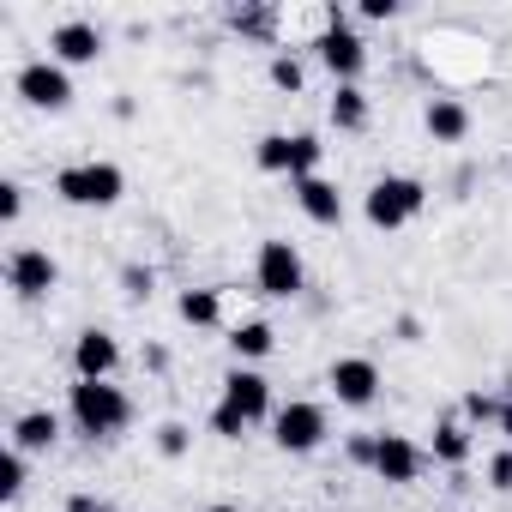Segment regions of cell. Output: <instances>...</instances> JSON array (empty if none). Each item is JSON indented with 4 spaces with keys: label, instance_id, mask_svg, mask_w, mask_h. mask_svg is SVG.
<instances>
[{
    "label": "cell",
    "instance_id": "cell-1",
    "mask_svg": "<svg viewBox=\"0 0 512 512\" xmlns=\"http://www.w3.org/2000/svg\"><path fill=\"white\" fill-rule=\"evenodd\" d=\"M73 422L85 440H115L127 422H133V398L115 386V380H73V398H67Z\"/></svg>",
    "mask_w": 512,
    "mask_h": 512
},
{
    "label": "cell",
    "instance_id": "cell-2",
    "mask_svg": "<svg viewBox=\"0 0 512 512\" xmlns=\"http://www.w3.org/2000/svg\"><path fill=\"white\" fill-rule=\"evenodd\" d=\"M55 193H61L67 205H79V211H109V205L127 193V175H121V163H109V157H85V163L55 169Z\"/></svg>",
    "mask_w": 512,
    "mask_h": 512
},
{
    "label": "cell",
    "instance_id": "cell-3",
    "mask_svg": "<svg viewBox=\"0 0 512 512\" xmlns=\"http://www.w3.org/2000/svg\"><path fill=\"white\" fill-rule=\"evenodd\" d=\"M253 284H260V296H272V302H296L308 290V266H302L296 241L266 235L260 253H253Z\"/></svg>",
    "mask_w": 512,
    "mask_h": 512
},
{
    "label": "cell",
    "instance_id": "cell-4",
    "mask_svg": "<svg viewBox=\"0 0 512 512\" xmlns=\"http://www.w3.org/2000/svg\"><path fill=\"white\" fill-rule=\"evenodd\" d=\"M422 205H428V187L416 175H380L362 193V211H368L374 229H404L410 217H422Z\"/></svg>",
    "mask_w": 512,
    "mask_h": 512
},
{
    "label": "cell",
    "instance_id": "cell-5",
    "mask_svg": "<svg viewBox=\"0 0 512 512\" xmlns=\"http://www.w3.org/2000/svg\"><path fill=\"white\" fill-rule=\"evenodd\" d=\"M320 157H326L320 133H266L260 145H253V163H260L266 175H290V181L320 175Z\"/></svg>",
    "mask_w": 512,
    "mask_h": 512
},
{
    "label": "cell",
    "instance_id": "cell-6",
    "mask_svg": "<svg viewBox=\"0 0 512 512\" xmlns=\"http://www.w3.org/2000/svg\"><path fill=\"white\" fill-rule=\"evenodd\" d=\"M326 434H332V422H326V404H314V398H290V404H278V416H272V440H278V452H320L326 446Z\"/></svg>",
    "mask_w": 512,
    "mask_h": 512
},
{
    "label": "cell",
    "instance_id": "cell-7",
    "mask_svg": "<svg viewBox=\"0 0 512 512\" xmlns=\"http://www.w3.org/2000/svg\"><path fill=\"white\" fill-rule=\"evenodd\" d=\"M314 55H320V67H326L338 85H356V79H362V67H368V43L350 31V13H344V7H332V31L314 43Z\"/></svg>",
    "mask_w": 512,
    "mask_h": 512
},
{
    "label": "cell",
    "instance_id": "cell-8",
    "mask_svg": "<svg viewBox=\"0 0 512 512\" xmlns=\"http://www.w3.org/2000/svg\"><path fill=\"white\" fill-rule=\"evenodd\" d=\"M13 91H19L31 109H49V115H61V109L73 103V73H67L55 55H43V61H25V67L13 73Z\"/></svg>",
    "mask_w": 512,
    "mask_h": 512
},
{
    "label": "cell",
    "instance_id": "cell-9",
    "mask_svg": "<svg viewBox=\"0 0 512 512\" xmlns=\"http://www.w3.org/2000/svg\"><path fill=\"white\" fill-rule=\"evenodd\" d=\"M61 284V260L49 247H13L7 253V290L13 296H25V302H37V296H49Z\"/></svg>",
    "mask_w": 512,
    "mask_h": 512
},
{
    "label": "cell",
    "instance_id": "cell-10",
    "mask_svg": "<svg viewBox=\"0 0 512 512\" xmlns=\"http://www.w3.org/2000/svg\"><path fill=\"white\" fill-rule=\"evenodd\" d=\"M326 386H332V398H338L344 410H368V404L380 398V362H374V356H338V362L326 368Z\"/></svg>",
    "mask_w": 512,
    "mask_h": 512
},
{
    "label": "cell",
    "instance_id": "cell-11",
    "mask_svg": "<svg viewBox=\"0 0 512 512\" xmlns=\"http://www.w3.org/2000/svg\"><path fill=\"white\" fill-rule=\"evenodd\" d=\"M223 404H229V410H241V416H247V428L278 416V404H272V380H266L260 368H241V362L223 374Z\"/></svg>",
    "mask_w": 512,
    "mask_h": 512
},
{
    "label": "cell",
    "instance_id": "cell-12",
    "mask_svg": "<svg viewBox=\"0 0 512 512\" xmlns=\"http://www.w3.org/2000/svg\"><path fill=\"white\" fill-rule=\"evenodd\" d=\"M422 470H428V452H422L410 434H380V452H374V476H380V482L410 488Z\"/></svg>",
    "mask_w": 512,
    "mask_h": 512
},
{
    "label": "cell",
    "instance_id": "cell-13",
    "mask_svg": "<svg viewBox=\"0 0 512 512\" xmlns=\"http://www.w3.org/2000/svg\"><path fill=\"white\" fill-rule=\"evenodd\" d=\"M49 55L73 73V67H91V61H103V31L91 25V19H67V25H55L49 31Z\"/></svg>",
    "mask_w": 512,
    "mask_h": 512
},
{
    "label": "cell",
    "instance_id": "cell-14",
    "mask_svg": "<svg viewBox=\"0 0 512 512\" xmlns=\"http://www.w3.org/2000/svg\"><path fill=\"white\" fill-rule=\"evenodd\" d=\"M115 368H121V344H115V332L85 326V332L73 338V374H79V380H115Z\"/></svg>",
    "mask_w": 512,
    "mask_h": 512
},
{
    "label": "cell",
    "instance_id": "cell-15",
    "mask_svg": "<svg viewBox=\"0 0 512 512\" xmlns=\"http://www.w3.org/2000/svg\"><path fill=\"white\" fill-rule=\"evenodd\" d=\"M290 193H296V205H302L308 223H320V229H338V223H344V193H338V181L302 175V181H290Z\"/></svg>",
    "mask_w": 512,
    "mask_h": 512
},
{
    "label": "cell",
    "instance_id": "cell-16",
    "mask_svg": "<svg viewBox=\"0 0 512 512\" xmlns=\"http://www.w3.org/2000/svg\"><path fill=\"white\" fill-rule=\"evenodd\" d=\"M422 127H428L434 145H464V139H470V109H464L458 97H428Z\"/></svg>",
    "mask_w": 512,
    "mask_h": 512
},
{
    "label": "cell",
    "instance_id": "cell-17",
    "mask_svg": "<svg viewBox=\"0 0 512 512\" xmlns=\"http://www.w3.org/2000/svg\"><path fill=\"white\" fill-rule=\"evenodd\" d=\"M428 458L446 464V470H464L470 464V422L464 416H440L434 422V440H428Z\"/></svg>",
    "mask_w": 512,
    "mask_h": 512
},
{
    "label": "cell",
    "instance_id": "cell-18",
    "mask_svg": "<svg viewBox=\"0 0 512 512\" xmlns=\"http://www.w3.org/2000/svg\"><path fill=\"white\" fill-rule=\"evenodd\" d=\"M55 440H61V416L55 410H25V416H13V446L31 458V452H55Z\"/></svg>",
    "mask_w": 512,
    "mask_h": 512
},
{
    "label": "cell",
    "instance_id": "cell-19",
    "mask_svg": "<svg viewBox=\"0 0 512 512\" xmlns=\"http://www.w3.org/2000/svg\"><path fill=\"white\" fill-rule=\"evenodd\" d=\"M229 350H235L241 368H247V362H266V356L278 350V332H272L266 320H241V326L229 332Z\"/></svg>",
    "mask_w": 512,
    "mask_h": 512
},
{
    "label": "cell",
    "instance_id": "cell-20",
    "mask_svg": "<svg viewBox=\"0 0 512 512\" xmlns=\"http://www.w3.org/2000/svg\"><path fill=\"white\" fill-rule=\"evenodd\" d=\"M326 115H332L338 133H362V127H368V91H362V85H338Z\"/></svg>",
    "mask_w": 512,
    "mask_h": 512
},
{
    "label": "cell",
    "instance_id": "cell-21",
    "mask_svg": "<svg viewBox=\"0 0 512 512\" xmlns=\"http://www.w3.org/2000/svg\"><path fill=\"white\" fill-rule=\"evenodd\" d=\"M175 314H181L187 326H199V332H211V326H223V296H217V290H181V302H175Z\"/></svg>",
    "mask_w": 512,
    "mask_h": 512
},
{
    "label": "cell",
    "instance_id": "cell-22",
    "mask_svg": "<svg viewBox=\"0 0 512 512\" xmlns=\"http://www.w3.org/2000/svg\"><path fill=\"white\" fill-rule=\"evenodd\" d=\"M266 79H272L278 91H290V97H296V91L308 85V67L296 61V49H278V55H272V67H266Z\"/></svg>",
    "mask_w": 512,
    "mask_h": 512
},
{
    "label": "cell",
    "instance_id": "cell-23",
    "mask_svg": "<svg viewBox=\"0 0 512 512\" xmlns=\"http://www.w3.org/2000/svg\"><path fill=\"white\" fill-rule=\"evenodd\" d=\"M25 476H31V470H25V452L7 446V458H0V500H19V494H25Z\"/></svg>",
    "mask_w": 512,
    "mask_h": 512
},
{
    "label": "cell",
    "instance_id": "cell-24",
    "mask_svg": "<svg viewBox=\"0 0 512 512\" xmlns=\"http://www.w3.org/2000/svg\"><path fill=\"white\" fill-rule=\"evenodd\" d=\"M151 290H157V272L151 266H121V296L127 302H151Z\"/></svg>",
    "mask_w": 512,
    "mask_h": 512
},
{
    "label": "cell",
    "instance_id": "cell-25",
    "mask_svg": "<svg viewBox=\"0 0 512 512\" xmlns=\"http://www.w3.org/2000/svg\"><path fill=\"white\" fill-rule=\"evenodd\" d=\"M205 428H211L217 440H241V434H247V416H241V410H229V404L217 398V404H211V422H205Z\"/></svg>",
    "mask_w": 512,
    "mask_h": 512
},
{
    "label": "cell",
    "instance_id": "cell-26",
    "mask_svg": "<svg viewBox=\"0 0 512 512\" xmlns=\"http://www.w3.org/2000/svg\"><path fill=\"white\" fill-rule=\"evenodd\" d=\"M187 446H193V428L187 422H157V452L163 458H187Z\"/></svg>",
    "mask_w": 512,
    "mask_h": 512
},
{
    "label": "cell",
    "instance_id": "cell-27",
    "mask_svg": "<svg viewBox=\"0 0 512 512\" xmlns=\"http://www.w3.org/2000/svg\"><path fill=\"white\" fill-rule=\"evenodd\" d=\"M500 410H506V398H488V392L464 398V422H500Z\"/></svg>",
    "mask_w": 512,
    "mask_h": 512
},
{
    "label": "cell",
    "instance_id": "cell-28",
    "mask_svg": "<svg viewBox=\"0 0 512 512\" xmlns=\"http://www.w3.org/2000/svg\"><path fill=\"white\" fill-rule=\"evenodd\" d=\"M19 217H25V187L0 181V223H19Z\"/></svg>",
    "mask_w": 512,
    "mask_h": 512
},
{
    "label": "cell",
    "instance_id": "cell-29",
    "mask_svg": "<svg viewBox=\"0 0 512 512\" xmlns=\"http://www.w3.org/2000/svg\"><path fill=\"white\" fill-rule=\"evenodd\" d=\"M374 452H380V434H350V440H344V458H350V464H368V470H374Z\"/></svg>",
    "mask_w": 512,
    "mask_h": 512
},
{
    "label": "cell",
    "instance_id": "cell-30",
    "mask_svg": "<svg viewBox=\"0 0 512 512\" xmlns=\"http://www.w3.org/2000/svg\"><path fill=\"white\" fill-rule=\"evenodd\" d=\"M488 488H494V494H512V446L488 458Z\"/></svg>",
    "mask_w": 512,
    "mask_h": 512
},
{
    "label": "cell",
    "instance_id": "cell-31",
    "mask_svg": "<svg viewBox=\"0 0 512 512\" xmlns=\"http://www.w3.org/2000/svg\"><path fill=\"white\" fill-rule=\"evenodd\" d=\"M362 19H374V25H392V19H398V0H362Z\"/></svg>",
    "mask_w": 512,
    "mask_h": 512
},
{
    "label": "cell",
    "instance_id": "cell-32",
    "mask_svg": "<svg viewBox=\"0 0 512 512\" xmlns=\"http://www.w3.org/2000/svg\"><path fill=\"white\" fill-rule=\"evenodd\" d=\"M67 512H115V506H109V500H97V494H73V500H67Z\"/></svg>",
    "mask_w": 512,
    "mask_h": 512
},
{
    "label": "cell",
    "instance_id": "cell-33",
    "mask_svg": "<svg viewBox=\"0 0 512 512\" xmlns=\"http://www.w3.org/2000/svg\"><path fill=\"white\" fill-rule=\"evenodd\" d=\"M494 428H500V434L512 440V398H506V410H500V422H494Z\"/></svg>",
    "mask_w": 512,
    "mask_h": 512
},
{
    "label": "cell",
    "instance_id": "cell-34",
    "mask_svg": "<svg viewBox=\"0 0 512 512\" xmlns=\"http://www.w3.org/2000/svg\"><path fill=\"white\" fill-rule=\"evenodd\" d=\"M205 512H241V506H235V500H211Z\"/></svg>",
    "mask_w": 512,
    "mask_h": 512
},
{
    "label": "cell",
    "instance_id": "cell-35",
    "mask_svg": "<svg viewBox=\"0 0 512 512\" xmlns=\"http://www.w3.org/2000/svg\"><path fill=\"white\" fill-rule=\"evenodd\" d=\"M440 512H452V506H440Z\"/></svg>",
    "mask_w": 512,
    "mask_h": 512
}]
</instances>
